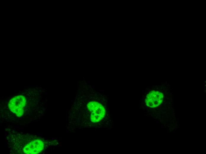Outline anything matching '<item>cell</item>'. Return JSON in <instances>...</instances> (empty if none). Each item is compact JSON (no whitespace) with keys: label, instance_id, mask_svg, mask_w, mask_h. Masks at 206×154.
I'll return each instance as SVG.
<instances>
[{"label":"cell","instance_id":"2","mask_svg":"<svg viewBox=\"0 0 206 154\" xmlns=\"http://www.w3.org/2000/svg\"><path fill=\"white\" fill-rule=\"evenodd\" d=\"M26 100L22 95L15 96L9 101L8 106L10 110L18 117L23 114Z\"/></svg>","mask_w":206,"mask_h":154},{"label":"cell","instance_id":"3","mask_svg":"<svg viewBox=\"0 0 206 154\" xmlns=\"http://www.w3.org/2000/svg\"><path fill=\"white\" fill-rule=\"evenodd\" d=\"M163 94L158 91H152L146 96L145 100L146 105L151 108H155L160 105L162 101Z\"/></svg>","mask_w":206,"mask_h":154},{"label":"cell","instance_id":"1","mask_svg":"<svg viewBox=\"0 0 206 154\" xmlns=\"http://www.w3.org/2000/svg\"><path fill=\"white\" fill-rule=\"evenodd\" d=\"M87 107L92 122H99L104 117L106 113L105 108L100 102L96 101L90 102Z\"/></svg>","mask_w":206,"mask_h":154},{"label":"cell","instance_id":"4","mask_svg":"<svg viewBox=\"0 0 206 154\" xmlns=\"http://www.w3.org/2000/svg\"><path fill=\"white\" fill-rule=\"evenodd\" d=\"M44 144L40 139H35L23 148L24 152L28 154H36L41 152L44 149Z\"/></svg>","mask_w":206,"mask_h":154}]
</instances>
